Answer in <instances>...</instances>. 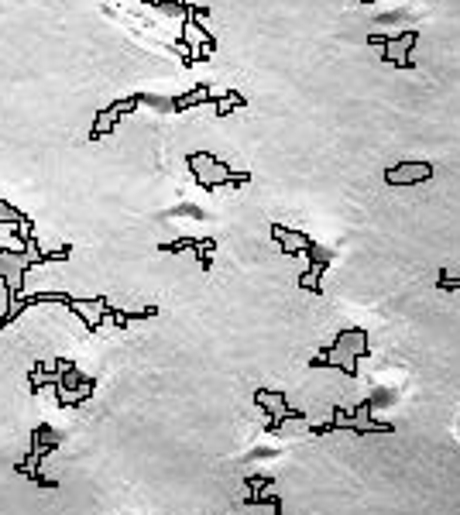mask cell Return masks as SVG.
Masks as SVG:
<instances>
[{"instance_id":"cell-1","label":"cell","mask_w":460,"mask_h":515,"mask_svg":"<svg viewBox=\"0 0 460 515\" xmlns=\"http://www.w3.org/2000/svg\"><path fill=\"white\" fill-rule=\"evenodd\" d=\"M186 165L203 193H213V189H224V186L237 189V186H248L251 182V172H234L224 158H217L210 152H189Z\"/></svg>"},{"instance_id":"cell-2","label":"cell","mask_w":460,"mask_h":515,"mask_svg":"<svg viewBox=\"0 0 460 515\" xmlns=\"http://www.w3.org/2000/svg\"><path fill=\"white\" fill-rule=\"evenodd\" d=\"M419 35H423L419 28H406V31H399V35H368V45H382L385 49L382 62H388V66L416 69V59H409V55L419 45Z\"/></svg>"},{"instance_id":"cell-3","label":"cell","mask_w":460,"mask_h":515,"mask_svg":"<svg viewBox=\"0 0 460 515\" xmlns=\"http://www.w3.org/2000/svg\"><path fill=\"white\" fill-rule=\"evenodd\" d=\"M255 406L272 416V419H268V433L279 430L282 419H306V412H299L296 406H289V402H285V392H272V388H258Z\"/></svg>"},{"instance_id":"cell-4","label":"cell","mask_w":460,"mask_h":515,"mask_svg":"<svg viewBox=\"0 0 460 515\" xmlns=\"http://www.w3.org/2000/svg\"><path fill=\"white\" fill-rule=\"evenodd\" d=\"M433 179V165L430 162H399V165H388L385 169V182L395 189H412V186H423V182Z\"/></svg>"},{"instance_id":"cell-5","label":"cell","mask_w":460,"mask_h":515,"mask_svg":"<svg viewBox=\"0 0 460 515\" xmlns=\"http://www.w3.org/2000/svg\"><path fill=\"white\" fill-rule=\"evenodd\" d=\"M306 258H309V268L303 272V279H299V289L313 292V296H323V272L333 265V255L327 248H320V244H309L306 248Z\"/></svg>"},{"instance_id":"cell-6","label":"cell","mask_w":460,"mask_h":515,"mask_svg":"<svg viewBox=\"0 0 460 515\" xmlns=\"http://www.w3.org/2000/svg\"><path fill=\"white\" fill-rule=\"evenodd\" d=\"M158 251H162V255L196 251V258H200V268H203V272H210V268H213V251H217V241H213V237H176V241H162V244H158Z\"/></svg>"},{"instance_id":"cell-7","label":"cell","mask_w":460,"mask_h":515,"mask_svg":"<svg viewBox=\"0 0 460 515\" xmlns=\"http://www.w3.org/2000/svg\"><path fill=\"white\" fill-rule=\"evenodd\" d=\"M272 241L279 244V251L285 258H299V255H306V248L313 244V237L303 234V231H292V227L272 224Z\"/></svg>"},{"instance_id":"cell-8","label":"cell","mask_w":460,"mask_h":515,"mask_svg":"<svg viewBox=\"0 0 460 515\" xmlns=\"http://www.w3.org/2000/svg\"><path fill=\"white\" fill-rule=\"evenodd\" d=\"M244 485H248V491H265V488H275V478H272V474H258V478L251 474ZM244 505H272L279 515L285 512V502L279 495H244Z\"/></svg>"},{"instance_id":"cell-9","label":"cell","mask_w":460,"mask_h":515,"mask_svg":"<svg viewBox=\"0 0 460 515\" xmlns=\"http://www.w3.org/2000/svg\"><path fill=\"white\" fill-rule=\"evenodd\" d=\"M200 103H213L210 86H196L193 93H182V97H172V100H169V110H172V114H182V110L200 107Z\"/></svg>"},{"instance_id":"cell-10","label":"cell","mask_w":460,"mask_h":515,"mask_svg":"<svg viewBox=\"0 0 460 515\" xmlns=\"http://www.w3.org/2000/svg\"><path fill=\"white\" fill-rule=\"evenodd\" d=\"M117 124H121V117H117V114H110V107L97 110V121H93V128H90V138H86V141H100V138H110V134L117 131Z\"/></svg>"},{"instance_id":"cell-11","label":"cell","mask_w":460,"mask_h":515,"mask_svg":"<svg viewBox=\"0 0 460 515\" xmlns=\"http://www.w3.org/2000/svg\"><path fill=\"white\" fill-rule=\"evenodd\" d=\"M213 107H217L220 117H227L230 107H248V97H241L237 90H230L227 97H213Z\"/></svg>"},{"instance_id":"cell-12","label":"cell","mask_w":460,"mask_h":515,"mask_svg":"<svg viewBox=\"0 0 460 515\" xmlns=\"http://www.w3.org/2000/svg\"><path fill=\"white\" fill-rule=\"evenodd\" d=\"M141 103H145V93H131V97H124V100H114L110 103V114H117V117H128L131 110H138Z\"/></svg>"},{"instance_id":"cell-13","label":"cell","mask_w":460,"mask_h":515,"mask_svg":"<svg viewBox=\"0 0 460 515\" xmlns=\"http://www.w3.org/2000/svg\"><path fill=\"white\" fill-rule=\"evenodd\" d=\"M73 258V244H62L59 251H42L38 255V265H49V261H69Z\"/></svg>"},{"instance_id":"cell-14","label":"cell","mask_w":460,"mask_h":515,"mask_svg":"<svg viewBox=\"0 0 460 515\" xmlns=\"http://www.w3.org/2000/svg\"><path fill=\"white\" fill-rule=\"evenodd\" d=\"M25 478L31 481V485H38V488H59V481H52V478H45L42 471H25Z\"/></svg>"}]
</instances>
